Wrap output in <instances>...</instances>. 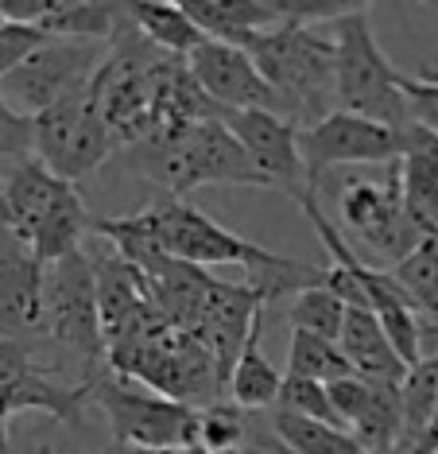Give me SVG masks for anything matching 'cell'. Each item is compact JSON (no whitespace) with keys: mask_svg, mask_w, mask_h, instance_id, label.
Masks as SVG:
<instances>
[{"mask_svg":"<svg viewBox=\"0 0 438 454\" xmlns=\"http://www.w3.org/2000/svg\"><path fill=\"white\" fill-rule=\"evenodd\" d=\"M121 156L137 175L163 187L167 199H183L214 183L217 187H268L222 117L183 129H160L148 140L129 144Z\"/></svg>","mask_w":438,"mask_h":454,"instance_id":"obj_1","label":"cell"},{"mask_svg":"<svg viewBox=\"0 0 438 454\" xmlns=\"http://www.w3.org/2000/svg\"><path fill=\"white\" fill-rule=\"evenodd\" d=\"M140 218L155 233L160 249L183 264H194V268L245 264V268H253L256 284L268 292V299L276 292L299 295L302 287L322 284V272H326V268H315V264H302V261H291V256H276V253L260 249L256 241H248V237L217 225L210 214H202L198 206L183 202V199L155 202L148 210H140Z\"/></svg>","mask_w":438,"mask_h":454,"instance_id":"obj_2","label":"cell"},{"mask_svg":"<svg viewBox=\"0 0 438 454\" xmlns=\"http://www.w3.org/2000/svg\"><path fill=\"white\" fill-rule=\"evenodd\" d=\"M256 59L260 74L276 90L279 106L287 121H318L330 117V101H338V82H333V63H338V47L333 39L315 35L310 27L279 24L272 32L256 35L248 47Z\"/></svg>","mask_w":438,"mask_h":454,"instance_id":"obj_3","label":"cell"},{"mask_svg":"<svg viewBox=\"0 0 438 454\" xmlns=\"http://www.w3.org/2000/svg\"><path fill=\"white\" fill-rule=\"evenodd\" d=\"M333 47H338V63H333L338 106L357 117L380 121L388 129H411L415 121L400 86L403 74L384 59L364 8H353L349 16L333 24Z\"/></svg>","mask_w":438,"mask_h":454,"instance_id":"obj_4","label":"cell"},{"mask_svg":"<svg viewBox=\"0 0 438 454\" xmlns=\"http://www.w3.org/2000/svg\"><path fill=\"white\" fill-rule=\"evenodd\" d=\"M90 400L106 411L113 442L144 450H179L186 442H198V416L202 411L179 404L171 396H160L155 388H144L132 377H90Z\"/></svg>","mask_w":438,"mask_h":454,"instance_id":"obj_5","label":"cell"},{"mask_svg":"<svg viewBox=\"0 0 438 454\" xmlns=\"http://www.w3.org/2000/svg\"><path fill=\"white\" fill-rule=\"evenodd\" d=\"M31 121H35V160H43L59 179L74 187L82 175L98 171L117 148V137L93 94V82Z\"/></svg>","mask_w":438,"mask_h":454,"instance_id":"obj_6","label":"cell"},{"mask_svg":"<svg viewBox=\"0 0 438 454\" xmlns=\"http://www.w3.org/2000/svg\"><path fill=\"white\" fill-rule=\"evenodd\" d=\"M403 148H408V129H388L346 109H333L318 125L299 129V152L310 187H318V179L333 168H369V163L388 168L403 156Z\"/></svg>","mask_w":438,"mask_h":454,"instance_id":"obj_7","label":"cell"},{"mask_svg":"<svg viewBox=\"0 0 438 454\" xmlns=\"http://www.w3.org/2000/svg\"><path fill=\"white\" fill-rule=\"evenodd\" d=\"M47 334L78 361H86V369H93L101 349H109L98 307L93 256L86 249L47 268Z\"/></svg>","mask_w":438,"mask_h":454,"instance_id":"obj_8","label":"cell"},{"mask_svg":"<svg viewBox=\"0 0 438 454\" xmlns=\"http://www.w3.org/2000/svg\"><path fill=\"white\" fill-rule=\"evenodd\" d=\"M341 222L369 245L377 256L392 261V268L419 249L423 230L411 222L403 206V183H400V160L384 168V179H353L341 191Z\"/></svg>","mask_w":438,"mask_h":454,"instance_id":"obj_9","label":"cell"},{"mask_svg":"<svg viewBox=\"0 0 438 454\" xmlns=\"http://www.w3.org/2000/svg\"><path fill=\"white\" fill-rule=\"evenodd\" d=\"M106 59L98 55L93 43H78V39H51L20 63L12 74L0 82V94L12 109L24 117H39L43 109L59 106L62 98H70L74 90L90 86L93 74L101 70Z\"/></svg>","mask_w":438,"mask_h":454,"instance_id":"obj_10","label":"cell"},{"mask_svg":"<svg viewBox=\"0 0 438 454\" xmlns=\"http://www.w3.org/2000/svg\"><path fill=\"white\" fill-rule=\"evenodd\" d=\"M186 70H191V78L198 82V90H202L222 113H245V109L284 113L276 90L268 86V78L260 74L256 59L248 55L245 47L206 39V43L186 59Z\"/></svg>","mask_w":438,"mask_h":454,"instance_id":"obj_11","label":"cell"},{"mask_svg":"<svg viewBox=\"0 0 438 454\" xmlns=\"http://www.w3.org/2000/svg\"><path fill=\"white\" fill-rule=\"evenodd\" d=\"M225 129L237 137L245 148V156L253 160V168L264 175L268 187H279L295 199L299 191H307V168H302L299 152V125L287 121L284 113L272 109H245V113H222Z\"/></svg>","mask_w":438,"mask_h":454,"instance_id":"obj_12","label":"cell"},{"mask_svg":"<svg viewBox=\"0 0 438 454\" xmlns=\"http://www.w3.org/2000/svg\"><path fill=\"white\" fill-rule=\"evenodd\" d=\"M74 183L59 179L43 160L27 156L8 163L4 179H0V225L16 237V241L31 245V237L39 233V225L47 222V214L55 210V202L66 194Z\"/></svg>","mask_w":438,"mask_h":454,"instance_id":"obj_13","label":"cell"},{"mask_svg":"<svg viewBox=\"0 0 438 454\" xmlns=\"http://www.w3.org/2000/svg\"><path fill=\"white\" fill-rule=\"evenodd\" d=\"M47 334V264L31 253H0V338L24 342Z\"/></svg>","mask_w":438,"mask_h":454,"instance_id":"obj_14","label":"cell"},{"mask_svg":"<svg viewBox=\"0 0 438 454\" xmlns=\"http://www.w3.org/2000/svg\"><path fill=\"white\" fill-rule=\"evenodd\" d=\"M93 280H98V307H101V326H106V342L121 338L140 315L152 311L148 276L140 268H132L124 256L117 253L93 256Z\"/></svg>","mask_w":438,"mask_h":454,"instance_id":"obj_15","label":"cell"},{"mask_svg":"<svg viewBox=\"0 0 438 454\" xmlns=\"http://www.w3.org/2000/svg\"><path fill=\"white\" fill-rule=\"evenodd\" d=\"M403 206L423 233H438V137L423 125L408 129V148L400 156Z\"/></svg>","mask_w":438,"mask_h":454,"instance_id":"obj_16","label":"cell"},{"mask_svg":"<svg viewBox=\"0 0 438 454\" xmlns=\"http://www.w3.org/2000/svg\"><path fill=\"white\" fill-rule=\"evenodd\" d=\"M186 16L206 32V39L233 47H253L256 35L279 27L272 0H183Z\"/></svg>","mask_w":438,"mask_h":454,"instance_id":"obj_17","label":"cell"},{"mask_svg":"<svg viewBox=\"0 0 438 454\" xmlns=\"http://www.w3.org/2000/svg\"><path fill=\"white\" fill-rule=\"evenodd\" d=\"M341 354L349 357L353 373L364 380H395L400 385L408 377V365L395 354L392 338L384 334L380 318L361 307H349L346 315V330H341Z\"/></svg>","mask_w":438,"mask_h":454,"instance_id":"obj_18","label":"cell"},{"mask_svg":"<svg viewBox=\"0 0 438 454\" xmlns=\"http://www.w3.org/2000/svg\"><path fill=\"white\" fill-rule=\"evenodd\" d=\"M124 12L152 47L171 51L175 59H191L206 43V32L186 16L183 0H140V4H124Z\"/></svg>","mask_w":438,"mask_h":454,"instance_id":"obj_19","label":"cell"},{"mask_svg":"<svg viewBox=\"0 0 438 454\" xmlns=\"http://www.w3.org/2000/svg\"><path fill=\"white\" fill-rule=\"evenodd\" d=\"M260 334H264V311L256 315L253 334H248L241 357H237L233 373H229V396H233V404L245 408V411L276 408L279 388H284V373H279L272 361L264 357V349H260Z\"/></svg>","mask_w":438,"mask_h":454,"instance_id":"obj_20","label":"cell"},{"mask_svg":"<svg viewBox=\"0 0 438 454\" xmlns=\"http://www.w3.org/2000/svg\"><path fill=\"white\" fill-rule=\"evenodd\" d=\"M121 24H129L124 4H55L39 20V27L51 39H78V43H101L121 32Z\"/></svg>","mask_w":438,"mask_h":454,"instance_id":"obj_21","label":"cell"},{"mask_svg":"<svg viewBox=\"0 0 438 454\" xmlns=\"http://www.w3.org/2000/svg\"><path fill=\"white\" fill-rule=\"evenodd\" d=\"M400 408H403L400 454H411L438 416V354H426L419 365L408 369V377L400 380Z\"/></svg>","mask_w":438,"mask_h":454,"instance_id":"obj_22","label":"cell"},{"mask_svg":"<svg viewBox=\"0 0 438 454\" xmlns=\"http://www.w3.org/2000/svg\"><path fill=\"white\" fill-rule=\"evenodd\" d=\"M272 435L287 454H369L353 439V431L338 427V423L302 419L287 416V411H272Z\"/></svg>","mask_w":438,"mask_h":454,"instance_id":"obj_23","label":"cell"},{"mask_svg":"<svg viewBox=\"0 0 438 454\" xmlns=\"http://www.w3.org/2000/svg\"><path fill=\"white\" fill-rule=\"evenodd\" d=\"M287 373L302 380H318V385H333V380L349 377L353 365L341 354V342L307 334V330H291V354H287Z\"/></svg>","mask_w":438,"mask_h":454,"instance_id":"obj_24","label":"cell"},{"mask_svg":"<svg viewBox=\"0 0 438 454\" xmlns=\"http://www.w3.org/2000/svg\"><path fill=\"white\" fill-rule=\"evenodd\" d=\"M291 326L295 330H307V334H318V338H330V342H341V330H346V315L349 307L341 303L330 287H302V292L291 299Z\"/></svg>","mask_w":438,"mask_h":454,"instance_id":"obj_25","label":"cell"},{"mask_svg":"<svg viewBox=\"0 0 438 454\" xmlns=\"http://www.w3.org/2000/svg\"><path fill=\"white\" fill-rule=\"evenodd\" d=\"M253 411L237 408V404H210L198 416V442H206L214 454H245V447L253 439H260L253 431Z\"/></svg>","mask_w":438,"mask_h":454,"instance_id":"obj_26","label":"cell"},{"mask_svg":"<svg viewBox=\"0 0 438 454\" xmlns=\"http://www.w3.org/2000/svg\"><path fill=\"white\" fill-rule=\"evenodd\" d=\"M276 411H287V416H302V419H322V423H338L330 404V388L318 385V380H302L284 373V388H279ZM341 427V423H338Z\"/></svg>","mask_w":438,"mask_h":454,"instance_id":"obj_27","label":"cell"},{"mask_svg":"<svg viewBox=\"0 0 438 454\" xmlns=\"http://www.w3.org/2000/svg\"><path fill=\"white\" fill-rule=\"evenodd\" d=\"M330 388V404H333V416H338V423L346 431H353L361 423V416L369 411L372 404V380H364L357 373H349V377H341V380H333Z\"/></svg>","mask_w":438,"mask_h":454,"instance_id":"obj_28","label":"cell"},{"mask_svg":"<svg viewBox=\"0 0 438 454\" xmlns=\"http://www.w3.org/2000/svg\"><path fill=\"white\" fill-rule=\"evenodd\" d=\"M35 156V121L12 109L0 94V160H27Z\"/></svg>","mask_w":438,"mask_h":454,"instance_id":"obj_29","label":"cell"},{"mask_svg":"<svg viewBox=\"0 0 438 454\" xmlns=\"http://www.w3.org/2000/svg\"><path fill=\"white\" fill-rule=\"evenodd\" d=\"M403 98H408L411 121L423 129H431L438 137V78H408L403 74Z\"/></svg>","mask_w":438,"mask_h":454,"instance_id":"obj_30","label":"cell"},{"mask_svg":"<svg viewBox=\"0 0 438 454\" xmlns=\"http://www.w3.org/2000/svg\"><path fill=\"white\" fill-rule=\"evenodd\" d=\"M43 361L31 354L27 342H4L0 338V388L16 385V380H24L31 373H43Z\"/></svg>","mask_w":438,"mask_h":454,"instance_id":"obj_31","label":"cell"},{"mask_svg":"<svg viewBox=\"0 0 438 454\" xmlns=\"http://www.w3.org/2000/svg\"><path fill=\"white\" fill-rule=\"evenodd\" d=\"M438 450V416H434V423L426 427V435L419 439V447H415L411 454H434Z\"/></svg>","mask_w":438,"mask_h":454,"instance_id":"obj_32","label":"cell"},{"mask_svg":"<svg viewBox=\"0 0 438 454\" xmlns=\"http://www.w3.org/2000/svg\"><path fill=\"white\" fill-rule=\"evenodd\" d=\"M101 454H175V450H144V447H124V442H109Z\"/></svg>","mask_w":438,"mask_h":454,"instance_id":"obj_33","label":"cell"},{"mask_svg":"<svg viewBox=\"0 0 438 454\" xmlns=\"http://www.w3.org/2000/svg\"><path fill=\"white\" fill-rule=\"evenodd\" d=\"M8 419H12V404H8L4 388H0V431H8Z\"/></svg>","mask_w":438,"mask_h":454,"instance_id":"obj_34","label":"cell"},{"mask_svg":"<svg viewBox=\"0 0 438 454\" xmlns=\"http://www.w3.org/2000/svg\"><path fill=\"white\" fill-rule=\"evenodd\" d=\"M175 454H214V450L206 447V442H186V447H179Z\"/></svg>","mask_w":438,"mask_h":454,"instance_id":"obj_35","label":"cell"},{"mask_svg":"<svg viewBox=\"0 0 438 454\" xmlns=\"http://www.w3.org/2000/svg\"><path fill=\"white\" fill-rule=\"evenodd\" d=\"M0 454H12V447H8V431H0Z\"/></svg>","mask_w":438,"mask_h":454,"instance_id":"obj_36","label":"cell"}]
</instances>
